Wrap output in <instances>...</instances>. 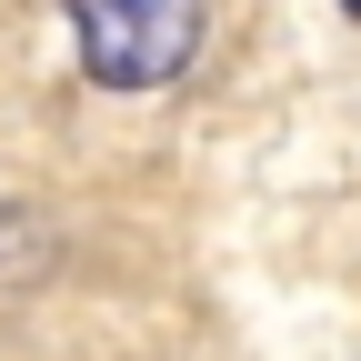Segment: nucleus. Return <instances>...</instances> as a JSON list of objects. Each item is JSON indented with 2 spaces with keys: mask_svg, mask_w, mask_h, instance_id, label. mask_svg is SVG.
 Instances as JSON below:
<instances>
[{
  "mask_svg": "<svg viewBox=\"0 0 361 361\" xmlns=\"http://www.w3.org/2000/svg\"><path fill=\"white\" fill-rule=\"evenodd\" d=\"M61 11L101 90H161L201 51V0H61Z\"/></svg>",
  "mask_w": 361,
  "mask_h": 361,
  "instance_id": "1",
  "label": "nucleus"
},
{
  "mask_svg": "<svg viewBox=\"0 0 361 361\" xmlns=\"http://www.w3.org/2000/svg\"><path fill=\"white\" fill-rule=\"evenodd\" d=\"M341 11H351V20H361V0H341Z\"/></svg>",
  "mask_w": 361,
  "mask_h": 361,
  "instance_id": "2",
  "label": "nucleus"
}]
</instances>
